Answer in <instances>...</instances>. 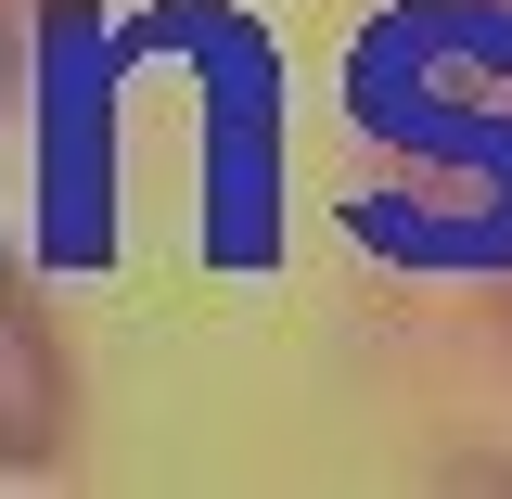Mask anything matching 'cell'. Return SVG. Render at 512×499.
<instances>
[{
  "label": "cell",
  "mask_w": 512,
  "mask_h": 499,
  "mask_svg": "<svg viewBox=\"0 0 512 499\" xmlns=\"http://www.w3.org/2000/svg\"><path fill=\"white\" fill-rule=\"evenodd\" d=\"M52 436H64V359L39 333V308L0 282V461H39Z\"/></svg>",
  "instance_id": "1"
}]
</instances>
